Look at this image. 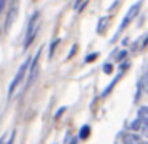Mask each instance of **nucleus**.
<instances>
[{
	"label": "nucleus",
	"instance_id": "1",
	"mask_svg": "<svg viewBox=\"0 0 148 144\" xmlns=\"http://www.w3.org/2000/svg\"><path fill=\"white\" fill-rule=\"evenodd\" d=\"M29 64H30V59H27V60H24V62H23V65L19 67V70H18L16 76L13 78V81H11L10 87H8V97H13L14 90H16L18 87H19L21 81L24 79V76H26V73H27V67H29Z\"/></svg>",
	"mask_w": 148,
	"mask_h": 144
},
{
	"label": "nucleus",
	"instance_id": "2",
	"mask_svg": "<svg viewBox=\"0 0 148 144\" xmlns=\"http://www.w3.org/2000/svg\"><path fill=\"white\" fill-rule=\"evenodd\" d=\"M40 13L37 11L35 14L32 16V19H30V22H29V26H27V33H26V41H24V48H29L30 46V43L34 41V38H35V33H37V30H38V26H40Z\"/></svg>",
	"mask_w": 148,
	"mask_h": 144
},
{
	"label": "nucleus",
	"instance_id": "3",
	"mask_svg": "<svg viewBox=\"0 0 148 144\" xmlns=\"http://www.w3.org/2000/svg\"><path fill=\"white\" fill-rule=\"evenodd\" d=\"M140 5H142V2H137L135 5H132V7H131V10H129V11H127V14L124 16V19H123V22L119 24V27H118V32H116V35H115V38H113V40H116V38H118V35H119V33H121L123 30H124L126 27H127L129 24H131L132 21L135 19V16L138 14V10H140Z\"/></svg>",
	"mask_w": 148,
	"mask_h": 144
},
{
	"label": "nucleus",
	"instance_id": "4",
	"mask_svg": "<svg viewBox=\"0 0 148 144\" xmlns=\"http://www.w3.org/2000/svg\"><path fill=\"white\" fill-rule=\"evenodd\" d=\"M16 16H18V0H13V3L10 5L8 8V14H7V21H5V30H10L13 22L16 21Z\"/></svg>",
	"mask_w": 148,
	"mask_h": 144
},
{
	"label": "nucleus",
	"instance_id": "5",
	"mask_svg": "<svg viewBox=\"0 0 148 144\" xmlns=\"http://www.w3.org/2000/svg\"><path fill=\"white\" fill-rule=\"evenodd\" d=\"M123 143L124 144H143V139L138 133L131 131V133H124L123 135Z\"/></svg>",
	"mask_w": 148,
	"mask_h": 144
},
{
	"label": "nucleus",
	"instance_id": "6",
	"mask_svg": "<svg viewBox=\"0 0 148 144\" xmlns=\"http://www.w3.org/2000/svg\"><path fill=\"white\" fill-rule=\"evenodd\" d=\"M38 59H40V51L37 52L35 59H34V60H32V64H30V73H29V79H27V84H26V87H29L30 84L34 82V79H35V76H37V70H38Z\"/></svg>",
	"mask_w": 148,
	"mask_h": 144
},
{
	"label": "nucleus",
	"instance_id": "7",
	"mask_svg": "<svg viewBox=\"0 0 148 144\" xmlns=\"http://www.w3.org/2000/svg\"><path fill=\"white\" fill-rule=\"evenodd\" d=\"M137 119H140L145 125H148V106H140V108H138Z\"/></svg>",
	"mask_w": 148,
	"mask_h": 144
},
{
	"label": "nucleus",
	"instance_id": "8",
	"mask_svg": "<svg viewBox=\"0 0 148 144\" xmlns=\"http://www.w3.org/2000/svg\"><path fill=\"white\" fill-rule=\"evenodd\" d=\"M108 21H110V19H108L107 16L100 18L99 24H97V33H99V35H102V33L107 30V26H108Z\"/></svg>",
	"mask_w": 148,
	"mask_h": 144
},
{
	"label": "nucleus",
	"instance_id": "9",
	"mask_svg": "<svg viewBox=\"0 0 148 144\" xmlns=\"http://www.w3.org/2000/svg\"><path fill=\"white\" fill-rule=\"evenodd\" d=\"M129 127H131L132 130H134L135 133H137V131H142V130H145V128H147L148 125H145L143 122L140 120V119H137V120H134V122H132L131 125H129Z\"/></svg>",
	"mask_w": 148,
	"mask_h": 144
},
{
	"label": "nucleus",
	"instance_id": "10",
	"mask_svg": "<svg viewBox=\"0 0 148 144\" xmlns=\"http://www.w3.org/2000/svg\"><path fill=\"white\" fill-rule=\"evenodd\" d=\"M89 131H91V127H89V125H84V127H81V130H80V139H86V138L89 136Z\"/></svg>",
	"mask_w": 148,
	"mask_h": 144
},
{
	"label": "nucleus",
	"instance_id": "11",
	"mask_svg": "<svg viewBox=\"0 0 148 144\" xmlns=\"http://www.w3.org/2000/svg\"><path fill=\"white\" fill-rule=\"evenodd\" d=\"M103 73H105V74H112L113 73V65L112 64H105V65H103Z\"/></svg>",
	"mask_w": 148,
	"mask_h": 144
},
{
	"label": "nucleus",
	"instance_id": "12",
	"mask_svg": "<svg viewBox=\"0 0 148 144\" xmlns=\"http://www.w3.org/2000/svg\"><path fill=\"white\" fill-rule=\"evenodd\" d=\"M142 86H143L145 92H148V70H147V73H145L143 79H142Z\"/></svg>",
	"mask_w": 148,
	"mask_h": 144
},
{
	"label": "nucleus",
	"instance_id": "13",
	"mask_svg": "<svg viewBox=\"0 0 148 144\" xmlns=\"http://www.w3.org/2000/svg\"><path fill=\"white\" fill-rule=\"evenodd\" d=\"M97 57H99V52H92V54H89L86 57V62H94Z\"/></svg>",
	"mask_w": 148,
	"mask_h": 144
},
{
	"label": "nucleus",
	"instance_id": "14",
	"mask_svg": "<svg viewBox=\"0 0 148 144\" xmlns=\"http://www.w3.org/2000/svg\"><path fill=\"white\" fill-rule=\"evenodd\" d=\"M59 45V40H54L53 41V45H51V49H49V57H53V54H54V49H56V46Z\"/></svg>",
	"mask_w": 148,
	"mask_h": 144
},
{
	"label": "nucleus",
	"instance_id": "15",
	"mask_svg": "<svg viewBox=\"0 0 148 144\" xmlns=\"http://www.w3.org/2000/svg\"><path fill=\"white\" fill-rule=\"evenodd\" d=\"M5 5H7V0H0V13H2V11H3Z\"/></svg>",
	"mask_w": 148,
	"mask_h": 144
},
{
	"label": "nucleus",
	"instance_id": "16",
	"mask_svg": "<svg viewBox=\"0 0 148 144\" xmlns=\"http://www.w3.org/2000/svg\"><path fill=\"white\" fill-rule=\"evenodd\" d=\"M124 57H126V51H123V52H119V54H118V60H123Z\"/></svg>",
	"mask_w": 148,
	"mask_h": 144
},
{
	"label": "nucleus",
	"instance_id": "17",
	"mask_svg": "<svg viewBox=\"0 0 148 144\" xmlns=\"http://www.w3.org/2000/svg\"><path fill=\"white\" fill-rule=\"evenodd\" d=\"M14 135H16V133H14V131H13V133H11V136H10V139H8V143H7V144H13V141H14Z\"/></svg>",
	"mask_w": 148,
	"mask_h": 144
},
{
	"label": "nucleus",
	"instance_id": "18",
	"mask_svg": "<svg viewBox=\"0 0 148 144\" xmlns=\"http://www.w3.org/2000/svg\"><path fill=\"white\" fill-rule=\"evenodd\" d=\"M78 5H80V0H77V2H75V7H78Z\"/></svg>",
	"mask_w": 148,
	"mask_h": 144
},
{
	"label": "nucleus",
	"instance_id": "19",
	"mask_svg": "<svg viewBox=\"0 0 148 144\" xmlns=\"http://www.w3.org/2000/svg\"><path fill=\"white\" fill-rule=\"evenodd\" d=\"M147 43H148V35H147V38H145V45H147Z\"/></svg>",
	"mask_w": 148,
	"mask_h": 144
}]
</instances>
